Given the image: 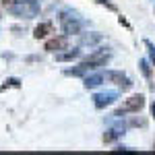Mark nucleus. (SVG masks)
Segmentation results:
<instances>
[{"label": "nucleus", "instance_id": "obj_1", "mask_svg": "<svg viewBox=\"0 0 155 155\" xmlns=\"http://www.w3.org/2000/svg\"><path fill=\"white\" fill-rule=\"evenodd\" d=\"M143 106H145V97L143 95H132V97H128V99L124 101V106L116 112V116H122L124 112H139Z\"/></svg>", "mask_w": 155, "mask_h": 155}, {"label": "nucleus", "instance_id": "obj_2", "mask_svg": "<svg viewBox=\"0 0 155 155\" xmlns=\"http://www.w3.org/2000/svg\"><path fill=\"white\" fill-rule=\"evenodd\" d=\"M66 46H68V39H66L64 35L54 37V39L46 41V50H48V52H60V50H66Z\"/></svg>", "mask_w": 155, "mask_h": 155}, {"label": "nucleus", "instance_id": "obj_3", "mask_svg": "<svg viewBox=\"0 0 155 155\" xmlns=\"http://www.w3.org/2000/svg\"><path fill=\"white\" fill-rule=\"evenodd\" d=\"M106 79H107V81H114V83L120 85L122 89H130V85H132L130 79H128V77H124L122 72H107Z\"/></svg>", "mask_w": 155, "mask_h": 155}, {"label": "nucleus", "instance_id": "obj_4", "mask_svg": "<svg viewBox=\"0 0 155 155\" xmlns=\"http://www.w3.org/2000/svg\"><path fill=\"white\" fill-rule=\"evenodd\" d=\"M107 62V54H104V52H99V54H93V56H89V58L85 60L83 64L87 66V68H93V66H99V64H106Z\"/></svg>", "mask_w": 155, "mask_h": 155}, {"label": "nucleus", "instance_id": "obj_5", "mask_svg": "<svg viewBox=\"0 0 155 155\" xmlns=\"http://www.w3.org/2000/svg\"><path fill=\"white\" fill-rule=\"evenodd\" d=\"M48 33H52V25L50 23H41L35 27V31H33V37L35 39H41V37H46Z\"/></svg>", "mask_w": 155, "mask_h": 155}, {"label": "nucleus", "instance_id": "obj_6", "mask_svg": "<svg viewBox=\"0 0 155 155\" xmlns=\"http://www.w3.org/2000/svg\"><path fill=\"white\" fill-rule=\"evenodd\" d=\"M114 101V95L112 93H107V95H95V107H106V106H110Z\"/></svg>", "mask_w": 155, "mask_h": 155}, {"label": "nucleus", "instance_id": "obj_7", "mask_svg": "<svg viewBox=\"0 0 155 155\" xmlns=\"http://www.w3.org/2000/svg\"><path fill=\"white\" fill-rule=\"evenodd\" d=\"M79 23H74V21H64V31L66 33H79Z\"/></svg>", "mask_w": 155, "mask_h": 155}, {"label": "nucleus", "instance_id": "obj_8", "mask_svg": "<svg viewBox=\"0 0 155 155\" xmlns=\"http://www.w3.org/2000/svg\"><path fill=\"white\" fill-rule=\"evenodd\" d=\"M101 79H104V77H87V79H85V87H87V89H89V87H95V85L101 83Z\"/></svg>", "mask_w": 155, "mask_h": 155}, {"label": "nucleus", "instance_id": "obj_9", "mask_svg": "<svg viewBox=\"0 0 155 155\" xmlns=\"http://www.w3.org/2000/svg\"><path fill=\"white\" fill-rule=\"evenodd\" d=\"M77 56H79V50H72V52H66V54H58L56 58L64 62V60H72V58H77Z\"/></svg>", "mask_w": 155, "mask_h": 155}, {"label": "nucleus", "instance_id": "obj_10", "mask_svg": "<svg viewBox=\"0 0 155 155\" xmlns=\"http://www.w3.org/2000/svg\"><path fill=\"white\" fill-rule=\"evenodd\" d=\"M114 139H116V134H114V132H112V130L107 132V134H104V141H106V143H112Z\"/></svg>", "mask_w": 155, "mask_h": 155}, {"label": "nucleus", "instance_id": "obj_11", "mask_svg": "<svg viewBox=\"0 0 155 155\" xmlns=\"http://www.w3.org/2000/svg\"><path fill=\"white\" fill-rule=\"evenodd\" d=\"M141 66H143V72L147 74V77H149V74H151V71H149V64H147V62L143 60V62H141Z\"/></svg>", "mask_w": 155, "mask_h": 155}, {"label": "nucleus", "instance_id": "obj_12", "mask_svg": "<svg viewBox=\"0 0 155 155\" xmlns=\"http://www.w3.org/2000/svg\"><path fill=\"white\" fill-rule=\"evenodd\" d=\"M2 6H12V0H0Z\"/></svg>", "mask_w": 155, "mask_h": 155}, {"label": "nucleus", "instance_id": "obj_13", "mask_svg": "<svg viewBox=\"0 0 155 155\" xmlns=\"http://www.w3.org/2000/svg\"><path fill=\"white\" fill-rule=\"evenodd\" d=\"M147 46H149V50H151V58H153V62H155V50L151 48V44H147Z\"/></svg>", "mask_w": 155, "mask_h": 155}, {"label": "nucleus", "instance_id": "obj_14", "mask_svg": "<svg viewBox=\"0 0 155 155\" xmlns=\"http://www.w3.org/2000/svg\"><path fill=\"white\" fill-rule=\"evenodd\" d=\"M151 112H153V116H155V104H153V106H151Z\"/></svg>", "mask_w": 155, "mask_h": 155}]
</instances>
